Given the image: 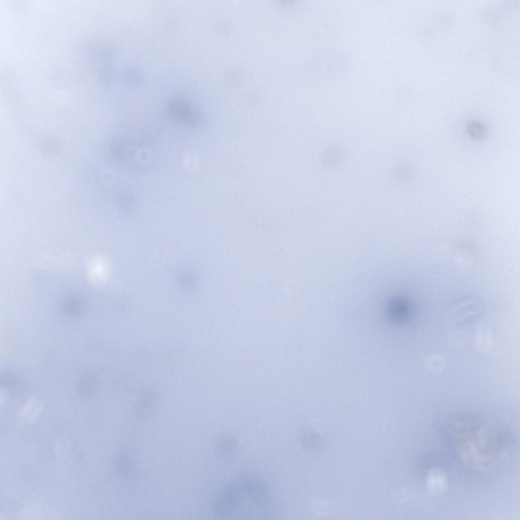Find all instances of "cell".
Instances as JSON below:
<instances>
[{
    "mask_svg": "<svg viewBox=\"0 0 520 520\" xmlns=\"http://www.w3.org/2000/svg\"><path fill=\"white\" fill-rule=\"evenodd\" d=\"M277 505L269 488L257 477L240 475L217 496L213 506L221 519H266L271 518Z\"/></svg>",
    "mask_w": 520,
    "mask_h": 520,
    "instance_id": "6da1fadb",
    "label": "cell"
},
{
    "mask_svg": "<svg viewBox=\"0 0 520 520\" xmlns=\"http://www.w3.org/2000/svg\"><path fill=\"white\" fill-rule=\"evenodd\" d=\"M169 110L172 118L181 124L191 126L196 125L199 121L197 113L185 102H172Z\"/></svg>",
    "mask_w": 520,
    "mask_h": 520,
    "instance_id": "7a4b0ae2",
    "label": "cell"
},
{
    "mask_svg": "<svg viewBox=\"0 0 520 520\" xmlns=\"http://www.w3.org/2000/svg\"><path fill=\"white\" fill-rule=\"evenodd\" d=\"M345 156V151L342 145L331 143L325 147L322 152V165L327 169H335L343 163Z\"/></svg>",
    "mask_w": 520,
    "mask_h": 520,
    "instance_id": "3957f363",
    "label": "cell"
},
{
    "mask_svg": "<svg viewBox=\"0 0 520 520\" xmlns=\"http://www.w3.org/2000/svg\"><path fill=\"white\" fill-rule=\"evenodd\" d=\"M237 445V440L232 435L222 436L218 439L216 442L218 451L224 454L232 453L235 450Z\"/></svg>",
    "mask_w": 520,
    "mask_h": 520,
    "instance_id": "277c9868",
    "label": "cell"
},
{
    "mask_svg": "<svg viewBox=\"0 0 520 520\" xmlns=\"http://www.w3.org/2000/svg\"><path fill=\"white\" fill-rule=\"evenodd\" d=\"M428 488L434 493H438L443 490L446 485V479L441 473H432L427 480Z\"/></svg>",
    "mask_w": 520,
    "mask_h": 520,
    "instance_id": "5b68a950",
    "label": "cell"
},
{
    "mask_svg": "<svg viewBox=\"0 0 520 520\" xmlns=\"http://www.w3.org/2000/svg\"><path fill=\"white\" fill-rule=\"evenodd\" d=\"M133 463L127 455H121L117 462V469L121 475L128 476L133 469Z\"/></svg>",
    "mask_w": 520,
    "mask_h": 520,
    "instance_id": "8992f818",
    "label": "cell"
},
{
    "mask_svg": "<svg viewBox=\"0 0 520 520\" xmlns=\"http://www.w3.org/2000/svg\"><path fill=\"white\" fill-rule=\"evenodd\" d=\"M467 131L470 135L477 139H483L486 137L487 132L484 126L479 122L472 121L467 125Z\"/></svg>",
    "mask_w": 520,
    "mask_h": 520,
    "instance_id": "52a82bcc",
    "label": "cell"
},
{
    "mask_svg": "<svg viewBox=\"0 0 520 520\" xmlns=\"http://www.w3.org/2000/svg\"><path fill=\"white\" fill-rule=\"evenodd\" d=\"M407 168L404 164L400 163L394 167L392 171V176L398 183L404 182L407 177Z\"/></svg>",
    "mask_w": 520,
    "mask_h": 520,
    "instance_id": "ba28073f",
    "label": "cell"
}]
</instances>
